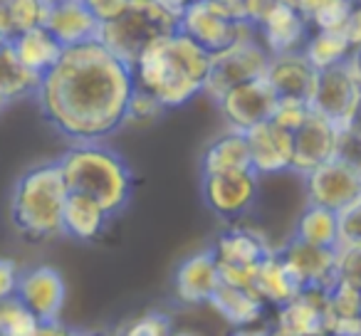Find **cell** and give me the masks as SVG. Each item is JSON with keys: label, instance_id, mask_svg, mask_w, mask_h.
Returning <instances> with one entry per match:
<instances>
[{"label": "cell", "instance_id": "cell-2", "mask_svg": "<svg viewBox=\"0 0 361 336\" xmlns=\"http://www.w3.org/2000/svg\"><path fill=\"white\" fill-rule=\"evenodd\" d=\"M211 72V52L186 37L183 32L154 42L139 60L131 65L134 85L149 92L159 104L178 109L206 92Z\"/></svg>", "mask_w": 361, "mask_h": 336}, {"label": "cell", "instance_id": "cell-10", "mask_svg": "<svg viewBox=\"0 0 361 336\" xmlns=\"http://www.w3.org/2000/svg\"><path fill=\"white\" fill-rule=\"evenodd\" d=\"M361 104V82L354 75L349 62L344 65L319 70L317 75V87L312 94V111L324 119H329L334 126L344 129L359 119Z\"/></svg>", "mask_w": 361, "mask_h": 336}, {"label": "cell", "instance_id": "cell-24", "mask_svg": "<svg viewBox=\"0 0 361 336\" xmlns=\"http://www.w3.org/2000/svg\"><path fill=\"white\" fill-rule=\"evenodd\" d=\"M361 326V287L334 280L326 290V336H356Z\"/></svg>", "mask_w": 361, "mask_h": 336}, {"label": "cell", "instance_id": "cell-48", "mask_svg": "<svg viewBox=\"0 0 361 336\" xmlns=\"http://www.w3.org/2000/svg\"><path fill=\"white\" fill-rule=\"evenodd\" d=\"M77 336H116L114 331H77Z\"/></svg>", "mask_w": 361, "mask_h": 336}, {"label": "cell", "instance_id": "cell-5", "mask_svg": "<svg viewBox=\"0 0 361 336\" xmlns=\"http://www.w3.org/2000/svg\"><path fill=\"white\" fill-rule=\"evenodd\" d=\"M173 32H178V15L159 0H129L119 15L102 23L97 40L131 67L154 42Z\"/></svg>", "mask_w": 361, "mask_h": 336}, {"label": "cell", "instance_id": "cell-34", "mask_svg": "<svg viewBox=\"0 0 361 336\" xmlns=\"http://www.w3.org/2000/svg\"><path fill=\"white\" fill-rule=\"evenodd\" d=\"M354 11V0H324L307 15L312 30L322 32H341Z\"/></svg>", "mask_w": 361, "mask_h": 336}, {"label": "cell", "instance_id": "cell-8", "mask_svg": "<svg viewBox=\"0 0 361 336\" xmlns=\"http://www.w3.org/2000/svg\"><path fill=\"white\" fill-rule=\"evenodd\" d=\"M270 55L255 37L233 42L231 47L211 55V72H208L206 92L203 94L211 101H218L233 87L245 85L257 77H265Z\"/></svg>", "mask_w": 361, "mask_h": 336}, {"label": "cell", "instance_id": "cell-29", "mask_svg": "<svg viewBox=\"0 0 361 336\" xmlns=\"http://www.w3.org/2000/svg\"><path fill=\"white\" fill-rule=\"evenodd\" d=\"M292 237L317 247H339V213L322 206H310L300 213Z\"/></svg>", "mask_w": 361, "mask_h": 336}, {"label": "cell", "instance_id": "cell-3", "mask_svg": "<svg viewBox=\"0 0 361 336\" xmlns=\"http://www.w3.org/2000/svg\"><path fill=\"white\" fill-rule=\"evenodd\" d=\"M57 163L67 191L97 201L111 218L129 206L134 193V173L124 156L104 141L72 144L57 158Z\"/></svg>", "mask_w": 361, "mask_h": 336}, {"label": "cell", "instance_id": "cell-40", "mask_svg": "<svg viewBox=\"0 0 361 336\" xmlns=\"http://www.w3.org/2000/svg\"><path fill=\"white\" fill-rule=\"evenodd\" d=\"M216 3L226 8L235 20L250 23V25H255L265 8L270 6V0H216Z\"/></svg>", "mask_w": 361, "mask_h": 336}, {"label": "cell", "instance_id": "cell-25", "mask_svg": "<svg viewBox=\"0 0 361 336\" xmlns=\"http://www.w3.org/2000/svg\"><path fill=\"white\" fill-rule=\"evenodd\" d=\"M250 168V151L243 131L226 129L206 146L201 156V171L206 173H226V171H245Z\"/></svg>", "mask_w": 361, "mask_h": 336}, {"label": "cell", "instance_id": "cell-51", "mask_svg": "<svg viewBox=\"0 0 361 336\" xmlns=\"http://www.w3.org/2000/svg\"><path fill=\"white\" fill-rule=\"evenodd\" d=\"M356 121H361V104H359V119H356Z\"/></svg>", "mask_w": 361, "mask_h": 336}, {"label": "cell", "instance_id": "cell-50", "mask_svg": "<svg viewBox=\"0 0 361 336\" xmlns=\"http://www.w3.org/2000/svg\"><path fill=\"white\" fill-rule=\"evenodd\" d=\"M267 329H270V336H290V334H282V331L272 329V326H267Z\"/></svg>", "mask_w": 361, "mask_h": 336}, {"label": "cell", "instance_id": "cell-13", "mask_svg": "<svg viewBox=\"0 0 361 336\" xmlns=\"http://www.w3.org/2000/svg\"><path fill=\"white\" fill-rule=\"evenodd\" d=\"M312 27L307 15L300 11L270 0V6L255 23V35L260 45L267 50V55H287V52H302Z\"/></svg>", "mask_w": 361, "mask_h": 336}, {"label": "cell", "instance_id": "cell-44", "mask_svg": "<svg viewBox=\"0 0 361 336\" xmlns=\"http://www.w3.org/2000/svg\"><path fill=\"white\" fill-rule=\"evenodd\" d=\"M277 3H285V6L295 8V11H300L302 15H310L312 11H314L319 3H324V0H277Z\"/></svg>", "mask_w": 361, "mask_h": 336}, {"label": "cell", "instance_id": "cell-7", "mask_svg": "<svg viewBox=\"0 0 361 336\" xmlns=\"http://www.w3.org/2000/svg\"><path fill=\"white\" fill-rule=\"evenodd\" d=\"M221 267V280L235 287H252L255 270L272 252L270 242L262 232L245 225H231L216 237L211 245Z\"/></svg>", "mask_w": 361, "mask_h": 336}, {"label": "cell", "instance_id": "cell-1", "mask_svg": "<svg viewBox=\"0 0 361 336\" xmlns=\"http://www.w3.org/2000/svg\"><path fill=\"white\" fill-rule=\"evenodd\" d=\"M134 75L99 40L62 50L40 77V114L72 144L104 141L126 126Z\"/></svg>", "mask_w": 361, "mask_h": 336}, {"label": "cell", "instance_id": "cell-21", "mask_svg": "<svg viewBox=\"0 0 361 336\" xmlns=\"http://www.w3.org/2000/svg\"><path fill=\"white\" fill-rule=\"evenodd\" d=\"M319 72L310 65L302 52H287V55L270 57L265 70V80L277 94V99L312 101Z\"/></svg>", "mask_w": 361, "mask_h": 336}, {"label": "cell", "instance_id": "cell-35", "mask_svg": "<svg viewBox=\"0 0 361 336\" xmlns=\"http://www.w3.org/2000/svg\"><path fill=\"white\" fill-rule=\"evenodd\" d=\"M164 114H166V109L159 104V99H154L149 92L139 89V87L134 85L129 109H126V124L146 126V124H154V121L161 119Z\"/></svg>", "mask_w": 361, "mask_h": 336}, {"label": "cell", "instance_id": "cell-17", "mask_svg": "<svg viewBox=\"0 0 361 336\" xmlns=\"http://www.w3.org/2000/svg\"><path fill=\"white\" fill-rule=\"evenodd\" d=\"M221 282V267L216 255L211 247H206L178 262L173 272V294L180 304L201 306L211 301Z\"/></svg>", "mask_w": 361, "mask_h": 336}, {"label": "cell", "instance_id": "cell-38", "mask_svg": "<svg viewBox=\"0 0 361 336\" xmlns=\"http://www.w3.org/2000/svg\"><path fill=\"white\" fill-rule=\"evenodd\" d=\"M339 245H361V196L339 211Z\"/></svg>", "mask_w": 361, "mask_h": 336}, {"label": "cell", "instance_id": "cell-32", "mask_svg": "<svg viewBox=\"0 0 361 336\" xmlns=\"http://www.w3.org/2000/svg\"><path fill=\"white\" fill-rule=\"evenodd\" d=\"M40 319L16 294L0 299V336H37Z\"/></svg>", "mask_w": 361, "mask_h": 336}, {"label": "cell", "instance_id": "cell-47", "mask_svg": "<svg viewBox=\"0 0 361 336\" xmlns=\"http://www.w3.org/2000/svg\"><path fill=\"white\" fill-rule=\"evenodd\" d=\"M349 65H351V70H354V75L359 77V82H361V50H354V52H351Z\"/></svg>", "mask_w": 361, "mask_h": 336}, {"label": "cell", "instance_id": "cell-53", "mask_svg": "<svg viewBox=\"0 0 361 336\" xmlns=\"http://www.w3.org/2000/svg\"><path fill=\"white\" fill-rule=\"evenodd\" d=\"M356 336H361V326H359V331H356Z\"/></svg>", "mask_w": 361, "mask_h": 336}, {"label": "cell", "instance_id": "cell-6", "mask_svg": "<svg viewBox=\"0 0 361 336\" xmlns=\"http://www.w3.org/2000/svg\"><path fill=\"white\" fill-rule=\"evenodd\" d=\"M178 32L191 37L206 52L216 55L231 47L233 42L255 37V25L235 20L216 0H193L178 15Z\"/></svg>", "mask_w": 361, "mask_h": 336}, {"label": "cell", "instance_id": "cell-15", "mask_svg": "<svg viewBox=\"0 0 361 336\" xmlns=\"http://www.w3.org/2000/svg\"><path fill=\"white\" fill-rule=\"evenodd\" d=\"M336 144H339V126L329 119L312 111L302 126L292 131V173L307 176L317 166L336 158Z\"/></svg>", "mask_w": 361, "mask_h": 336}, {"label": "cell", "instance_id": "cell-23", "mask_svg": "<svg viewBox=\"0 0 361 336\" xmlns=\"http://www.w3.org/2000/svg\"><path fill=\"white\" fill-rule=\"evenodd\" d=\"M111 216L97 201L80 193H67L62 211V235L80 242H94L109 228Z\"/></svg>", "mask_w": 361, "mask_h": 336}, {"label": "cell", "instance_id": "cell-16", "mask_svg": "<svg viewBox=\"0 0 361 336\" xmlns=\"http://www.w3.org/2000/svg\"><path fill=\"white\" fill-rule=\"evenodd\" d=\"M280 257L302 290H329L336 280V250L317 247L290 237L280 247Z\"/></svg>", "mask_w": 361, "mask_h": 336}, {"label": "cell", "instance_id": "cell-27", "mask_svg": "<svg viewBox=\"0 0 361 336\" xmlns=\"http://www.w3.org/2000/svg\"><path fill=\"white\" fill-rule=\"evenodd\" d=\"M40 87V75L30 72L20 60L11 42L0 45V106L20 101L25 97H35Z\"/></svg>", "mask_w": 361, "mask_h": 336}, {"label": "cell", "instance_id": "cell-9", "mask_svg": "<svg viewBox=\"0 0 361 336\" xmlns=\"http://www.w3.org/2000/svg\"><path fill=\"white\" fill-rule=\"evenodd\" d=\"M203 203L223 223H238L252 213L260 198V176L252 168L206 173L201 183Z\"/></svg>", "mask_w": 361, "mask_h": 336}, {"label": "cell", "instance_id": "cell-55", "mask_svg": "<svg viewBox=\"0 0 361 336\" xmlns=\"http://www.w3.org/2000/svg\"><path fill=\"white\" fill-rule=\"evenodd\" d=\"M359 124H361V121H359Z\"/></svg>", "mask_w": 361, "mask_h": 336}, {"label": "cell", "instance_id": "cell-37", "mask_svg": "<svg viewBox=\"0 0 361 336\" xmlns=\"http://www.w3.org/2000/svg\"><path fill=\"white\" fill-rule=\"evenodd\" d=\"M336 280L361 287V245L336 247Z\"/></svg>", "mask_w": 361, "mask_h": 336}, {"label": "cell", "instance_id": "cell-49", "mask_svg": "<svg viewBox=\"0 0 361 336\" xmlns=\"http://www.w3.org/2000/svg\"><path fill=\"white\" fill-rule=\"evenodd\" d=\"M173 336H201L196 331H173Z\"/></svg>", "mask_w": 361, "mask_h": 336}, {"label": "cell", "instance_id": "cell-42", "mask_svg": "<svg viewBox=\"0 0 361 336\" xmlns=\"http://www.w3.org/2000/svg\"><path fill=\"white\" fill-rule=\"evenodd\" d=\"M82 3L99 23H109L111 18H116L124 11L129 0H82Z\"/></svg>", "mask_w": 361, "mask_h": 336}, {"label": "cell", "instance_id": "cell-41", "mask_svg": "<svg viewBox=\"0 0 361 336\" xmlns=\"http://www.w3.org/2000/svg\"><path fill=\"white\" fill-rule=\"evenodd\" d=\"M20 275L23 272L16 260H11V257H0V299L16 294Z\"/></svg>", "mask_w": 361, "mask_h": 336}, {"label": "cell", "instance_id": "cell-18", "mask_svg": "<svg viewBox=\"0 0 361 336\" xmlns=\"http://www.w3.org/2000/svg\"><path fill=\"white\" fill-rule=\"evenodd\" d=\"M250 168L257 176H277L292 168V134L272 119L245 131Z\"/></svg>", "mask_w": 361, "mask_h": 336}, {"label": "cell", "instance_id": "cell-36", "mask_svg": "<svg viewBox=\"0 0 361 336\" xmlns=\"http://www.w3.org/2000/svg\"><path fill=\"white\" fill-rule=\"evenodd\" d=\"M336 158L351 166L356 173H361V124L354 121L351 126L339 129V144H336Z\"/></svg>", "mask_w": 361, "mask_h": 336}, {"label": "cell", "instance_id": "cell-30", "mask_svg": "<svg viewBox=\"0 0 361 336\" xmlns=\"http://www.w3.org/2000/svg\"><path fill=\"white\" fill-rule=\"evenodd\" d=\"M50 0H0V45L42 25Z\"/></svg>", "mask_w": 361, "mask_h": 336}, {"label": "cell", "instance_id": "cell-19", "mask_svg": "<svg viewBox=\"0 0 361 336\" xmlns=\"http://www.w3.org/2000/svg\"><path fill=\"white\" fill-rule=\"evenodd\" d=\"M272 329L290 336H326V290H302L275 309Z\"/></svg>", "mask_w": 361, "mask_h": 336}, {"label": "cell", "instance_id": "cell-52", "mask_svg": "<svg viewBox=\"0 0 361 336\" xmlns=\"http://www.w3.org/2000/svg\"><path fill=\"white\" fill-rule=\"evenodd\" d=\"M354 6H361V0H354Z\"/></svg>", "mask_w": 361, "mask_h": 336}, {"label": "cell", "instance_id": "cell-46", "mask_svg": "<svg viewBox=\"0 0 361 336\" xmlns=\"http://www.w3.org/2000/svg\"><path fill=\"white\" fill-rule=\"evenodd\" d=\"M231 336H270L267 326H247V329H235Z\"/></svg>", "mask_w": 361, "mask_h": 336}, {"label": "cell", "instance_id": "cell-4", "mask_svg": "<svg viewBox=\"0 0 361 336\" xmlns=\"http://www.w3.org/2000/svg\"><path fill=\"white\" fill-rule=\"evenodd\" d=\"M67 193L57 161L27 168L16 181L11 196V220L16 230L27 240H52L62 235Z\"/></svg>", "mask_w": 361, "mask_h": 336}, {"label": "cell", "instance_id": "cell-12", "mask_svg": "<svg viewBox=\"0 0 361 336\" xmlns=\"http://www.w3.org/2000/svg\"><path fill=\"white\" fill-rule=\"evenodd\" d=\"M305 178V193L310 206H322L339 213L354 198L361 196V173H356L344 161L331 158L317 166Z\"/></svg>", "mask_w": 361, "mask_h": 336}, {"label": "cell", "instance_id": "cell-39", "mask_svg": "<svg viewBox=\"0 0 361 336\" xmlns=\"http://www.w3.org/2000/svg\"><path fill=\"white\" fill-rule=\"evenodd\" d=\"M310 114H312V106L307 104V101L277 99V106H275V111H272V121L292 134L297 126H302V121H305Z\"/></svg>", "mask_w": 361, "mask_h": 336}, {"label": "cell", "instance_id": "cell-43", "mask_svg": "<svg viewBox=\"0 0 361 336\" xmlns=\"http://www.w3.org/2000/svg\"><path fill=\"white\" fill-rule=\"evenodd\" d=\"M341 32H344L351 52L361 50V6H354V11H351L349 20H346V25H344V30H341Z\"/></svg>", "mask_w": 361, "mask_h": 336}, {"label": "cell", "instance_id": "cell-31", "mask_svg": "<svg viewBox=\"0 0 361 336\" xmlns=\"http://www.w3.org/2000/svg\"><path fill=\"white\" fill-rule=\"evenodd\" d=\"M302 55H305L307 60H310V65L319 72V70H329V67L349 62L351 47H349V42H346L344 32L312 30L305 47H302Z\"/></svg>", "mask_w": 361, "mask_h": 336}, {"label": "cell", "instance_id": "cell-11", "mask_svg": "<svg viewBox=\"0 0 361 336\" xmlns=\"http://www.w3.org/2000/svg\"><path fill=\"white\" fill-rule=\"evenodd\" d=\"M216 106L228 129L245 134L252 126L272 119V111L277 106V94L267 85L265 77H257V80H250L226 92L216 101Z\"/></svg>", "mask_w": 361, "mask_h": 336}, {"label": "cell", "instance_id": "cell-14", "mask_svg": "<svg viewBox=\"0 0 361 336\" xmlns=\"http://www.w3.org/2000/svg\"><path fill=\"white\" fill-rule=\"evenodd\" d=\"M16 297L40 319V324L60 321V314L67 301L65 277L52 265L30 267L20 275Z\"/></svg>", "mask_w": 361, "mask_h": 336}, {"label": "cell", "instance_id": "cell-20", "mask_svg": "<svg viewBox=\"0 0 361 336\" xmlns=\"http://www.w3.org/2000/svg\"><path fill=\"white\" fill-rule=\"evenodd\" d=\"M102 23L87 11L82 0H50L42 27L60 42L62 47H77L99 37Z\"/></svg>", "mask_w": 361, "mask_h": 336}, {"label": "cell", "instance_id": "cell-54", "mask_svg": "<svg viewBox=\"0 0 361 336\" xmlns=\"http://www.w3.org/2000/svg\"><path fill=\"white\" fill-rule=\"evenodd\" d=\"M0 109H3V106H0Z\"/></svg>", "mask_w": 361, "mask_h": 336}, {"label": "cell", "instance_id": "cell-26", "mask_svg": "<svg viewBox=\"0 0 361 336\" xmlns=\"http://www.w3.org/2000/svg\"><path fill=\"white\" fill-rule=\"evenodd\" d=\"M252 290L262 297L267 306H282L285 301H290L297 292H302V287L297 285V280L292 277V272L287 270V265L282 262L280 252L272 250L265 260L257 265L255 280H252Z\"/></svg>", "mask_w": 361, "mask_h": 336}, {"label": "cell", "instance_id": "cell-22", "mask_svg": "<svg viewBox=\"0 0 361 336\" xmlns=\"http://www.w3.org/2000/svg\"><path fill=\"white\" fill-rule=\"evenodd\" d=\"M208 304L233 329L260 326V321L265 319V311H267V304L252 287H235V285H228V282H221V287L216 290V294L211 297Z\"/></svg>", "mask_w": 361, "mask_h": 336}, {"label": "cell", "instance_id": "cell-33", "mask_svg": "<svg viewBox=\"0 0 361 336\" xmlns=\"http://www.w3.org/2000/svg\"><path fill=\"white\" fill-rule=\"evenodd\" d=\"M114 334L116 336H173V321L164 311L149 309L126 319Z\"/></svg>", "mask_w": 361, "mask_h": 336}, {"label": "cell", "instance_id": "cell-28", "mask_svg": "<svg viewBox=\"0 0 361 336\" xmlns=\"http://www.w3.org/2000/svg\"><path fill=\"white\" fill-rule=\"evenodd\" d=\"M11 45H13V50H16L18 60H20L27 70L35 72V75H40V77L60 60L62 50H65V47H62L42 25L18 35Z\"/></svg>", "mask_w": 361, "mask_h": 336}, {"label": "cell", "instance_id": "cell-45", "mask_svg": "<svg viewBox=\"0 0 361 336\" xmlns=\"http://www.w3.org/2000/svg\"><path fill=\"white\" fill-rule=\"evenodd\" d=\"M161 6H166L171 13H176V15H180V13L186 11L188 6H191L193 0H159Z\"/></svg>", "mask_w": 361, "mask_h": 336}]
</instances>
